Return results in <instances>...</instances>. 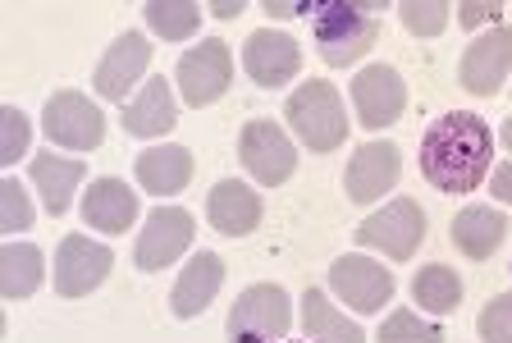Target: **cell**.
I'll use <instances>...</instances> for the list:
<instances>
[{"mask_svg": "<svg viewBox=\"0 0 512 343\" xmlns=\"http://www.w3.org/2000/svg\"><path fill=\"white\" fill-rule=\"evenodd\" d=\"M508 69H512V28L499 23V28H490V33L476 37V42L462 51L458 78L471 97H494L503 87V78H508Z\"/></svg>", "mask_w": 512, "mask_h": 343, "instance_id": "cell-14", "label": "cell"}, {"mask_svg": "<svg viewBox=\"0 0 512 343\" xmlns=\"http://www.w3.org/2000/svg\"><path fill=\"white\" fill-rule=\"evenodd\" d=\"M398 174H403V151L394 142H366V147H357L348 161V174H343L348 202H357V206L380 202L398 183Z\"/></svg>", "mask_w": 512, "mask_h": 343, "instance_id": "cell-12", "label": "cell"}, {"mask_svg": "<svg viewBox=\"0 0 512 343\" xmlns=\"http://www.w3.org/2000/svg\"><path fill=\"white\" fill-rule=\"evenodd\" d=\"M293 325V298L279 284H252L229 311V343H275Z\"/></svg>", "mask_w": 512, "mask_h": 343, "instance_id": "cell-4", "label": "cell"}, {"mask_svg": "<svg viewBox=\"0 0 512 343\" xmlns=\"http://www.w3.org/2000/svg\"><path fill=\"white\" fill-rule=\"evenodd\" d=\"M243 69L256 87H288L302 69V46L288 33H275V28L252 33L243 46Z\"/></svg>", "mask_w": 512, "mask_h": 343, "instance_id": "cell-15", "label": "cell"}, {"mask_svg": "<svg viewBox=\"0 0 512 343\" xmlns=\"http://www.w3.org/2000/svg\"><path fill=\"white\" fill-rule=\"evenodd\" d=\"M261 10H266L270 19H293V14H307V10H316V5H307V0H302V5H293V0H266Z\"/></svg>", "mask_w": 512, "mask_h": 343, "instance_id": "cell-34", "label": "cell"}, {"mask_svg": "<svg viewBox=\"0 0 512 343\" xmlns=\"http://www.w3.org/2000/svg\"><path fill=\"white\" fill-rule=\"evenodd\" d=\"M28 174H32V183H37V193H42L46 215H64L78 193V183H83V174H87V161H69V156L42 151V156L28 161Z\"/></svg>", "mask_w": 512, "mask_h": 343, "instance_id": "cell-20", "label": "cell"}, {"mask_svg": "<svg viewBox=\"0 0 512 343\" xmlns=\"http://www.w3.org/2000/svg\"><path fill=\"white\" fill-rule=\"evenodd\" d=\"M211 14H215V19H238V14H243V0H229V5H224V0H215Z\"/></svg>", "mask_w": 512, "mask_h": 343, "instance_id": "cell-36", "label": "cell"}, {"mask_svg": "<svg viewBox=\"0 0 512 343\" xmlns=\"http://www.w3.org/2000/svg\"><path fill=\"white\" fill-rule=\"evenodd\" d=\"M284 119L293 124V133L302 138L307 151H334L348 138V115L343 101L325 78H307V83L284 101Z\"/></svg>", "mask_w": 512, "mask_h": 343, "instance_id": "cell-3", "label": "cell"}, {"mask_svg": "<svg viewBox=\"0 0 512 343\" xmlns=\"http://www.w3.org/2000/svg\"><path fill=\"white\" fill-rule=\"evenodd\" d=\"M352 238L366 252H384V257H394V261H407V257H416V247L426 243V211L412 197H398V202L380 206L371 220H362V229Z\"/></svg>", "mask_w": 512, "mask_h": 343, "instance_id": "cell-5", "label": "cell"}, {"mask_svg": "<svg viewBox=\"0 0 512 343\" xmlns=\"http://www.w3.org/2000/svg\"><path fill=\"white\" fill-rule=\"evenodd\" d=\"M32 225V202H28V188L19 179H5L0 188V229L5 234H23Z\"/></svg>", "mask_w": 512, "mask_h": 343, "instance_id": "cell-31", "label": "cell"}, {"mask_svg": "<svg viewBox=\"0 0 512 343\" xmlns=\"http://www.w3.org/2000/svg\"><path fill=\"white\" fill-rule=\"evenodd\" d=\"M302 330L311 343H366L362 325H352L343 311H334V302L320 289L302 293Z\"/></svg>", "mask_w": 512, "mask_h": 343, "instance_id": "cell-24", "label": "cell"}, {"mask_svg": "<svg viewBox=\"0 0 512 343\" xmlns=\"http://www.w3.org/2000/svg\"><path fill=\"white\" fill-rule=\"evenodd\" d=\"M110 270H115V252H110L106 243L69 234V238H60V247H55L51 279H55V293H60V298H87L92 289L106 284Z\"/></svg>", "mask_w": 512, "mask_h": 343, "instance_id": "cell-6", "label": "cell"}, {"mask_svg": "<svg viewBox=\"0 0 512 343\" xmlns=\"http://www.w3.org/2000/svg\"><path fill=\"white\" fill-rule=\"evenodd\" d=\"M124 133L128 138H165V133L179 124V106H174V92L165 78H151L138 97L124 106Z\"/></svg>", "mask_w": 512, "mask_h": 343, "instance_id": "cell-19", "label": "cell"}, {"mask_svg": "<svg viewBox=\"0 0 512 343\" xmlns=\"http://www.w3.org/2000/svg\"><path fill=\"white\" fill-rule=\"evenodd\" d=\"M83 220L101 234H124L138 220V197L124 179H96L83 197Z\"/></svg>", "mask_w": 512, "mask_h": 343, "instance_id": "cell-21", "label": "cell"}, {"mask_svg": "<svg viewBox=\"0 0 512 343\" xmlns=\"http://www.w3.org/2000/svg\"><path fill=\"white\" fill-rule=\"evenodd\" d=\"M330 284H334V298H343L352 311H362V316L380 311L384 302L394 298V275L384 266H375L371 257H362V252H348V257L334 261Z\"/></svg>", "mask_w": 512, "mask_h": 343, "instance_id": "cell-13", "label": "cell"}, {"mask_svg": "<svg viewBox=\"0 0 512 343\" xmlns=\"http://www.w3.org/2000/svg\"><path fill=\"white\" fill-rule=\"evenodd\" d=\"M28 142H32V124H28V115H23L19 106H5V110H0V161H5V165L23 161Z\"/></svg>", "mask_w": 512, "mask_h": 343, "instance_id": "cell-30", "label": "cell"}, {"mask_svg": "<svg viewBox=\"0 0 512 343\" xmlns=\"http://www.w3.org/2000/svg\"><path fill=\"white\" fill-rule=\"evenodd\" d=\"M220 284H224V261L215 257V252H197V257L188 261V270L174 279L170 311L179 316V321H192V316H202V311L215 302Z\"/></svg>", "mask_w": 512, "mask_h": 343, "instance_id": "cell-18", "label": "cell"}, {"mask_svg": "<svg viewBox=\"0 0 512 343\" xmlns=\"http://www.w3.org/2000/svg\"><path fill=\"white\" fill-rule=\"evenodd\" d=\"M476 330H480V339L485 343H512V293L490 298V307L480 311Z\"/></svg>", "mask_w": 512, "mask_h": 343, "instance_id": "cell-32", "label": "cell"}, {"mask_svg": "<svg viewBox=\"0 0 512 343\" xmlns=\"http://www.w3.org/2000/svg\"><path fill=\"white\" fill-rule=\"evenodd\" d=\"M375 343H444V330L421 321L416 311H389L375 334Z\"/></svg>", "mask_w": 512, "mask_h": 343, "instance_id": "cell-28", "label": "cell"}, {"mask_svg": "<svg viewBox=\"0 0 512 343\" xmlns=\"http://www.w3.org/2000/svg\"><path fill=\"white\" fill-rule=\"evenodd\" d=\"M42 133L69 151H96L106 142V115L83 92H55L42 110Z\"/></svg>", "mask_w": 512, "mask_h": 343, "instance_id": "cell-8", "label": "cell"}, {"mask_svg": "<svg viewBox=\"0 0 512 343\" xmlns=\"http://www.w3.org/2000/svg\"><path fill=\"white\" fill-rule=\"evenodd\" d=\"M352 110L366 129H389L407 110V83L394 65H371L352 78Z\"/></svg>", "mask_w": 512, "mask_h": 343, "instance_id": "cell-11", "label": "cell"}, {"mask_svg": "<svg viewBox=\"0 0 512 343\" xmlns=\"http://www.w3.org/2000/svg\"><path fill=\"white\" fill-rule=\"evenodd\" d=\"M499 138H503V147L512 151V119H508V124H503V129H499Z\"/></svg>", "mask_w": 512, "mask_h": 343, "instance_id": "cell-37", "label": "cell"}, {"mask_svg": "<svg viewBox=\"0 0 512 343\" xmlns=\"http://www.w3.org/2000/svg\"><path fill=\"white\" fill-rule=\"evenodd\" d=\"M42 270L46 261L32 243H5V252H0V293L10 302L32 298L37 284H42Z\"/></svg>", "mask_w": 512, "mask_h": 343, "instance_id": "cell-25", "label": "cell"}, {"mask_svg": "<svg viewBox=\"0 0 512 343\" xmlns=\"http://www.w3.org/2000/svg\"><path fill=\"white\" fill-rule=\"evenodd\" d=\"M147 23L151 33L165 37V42H183L202 28V10L192 5V0H147Z\"/></svg>", "mask_w": 512, "mask_h": 343, "instance_id": "cell-27", "label": "cell"}, {"mask_svg": "<svg viewBox=\"0 0 512 343\" xmlns=\"http://www.w3.org/2000/svg\"><path fill=\"white\" fill-rule=\"evenodd\" d=\"M133 170H138V183L151 197H174V193L188 188V179H192L197 165H192L188 147H151L133 161Z\"/></svg>", "mask_w": 512, "mask_h": 343, "instance_id": "cell-22", "label": "cell"}, {"mask_svg": "<svg viewBox=\"0 0 512 343\" xmlns=\"http://www.w3.org/2000/svg\"><path fill=\"white\" fill-rule=\"evenodd\" d=\"M174 78H179V92L188 106H211L234 83V55H229V46L220 37H206L179 60Z\"/></svg>", "mask_w": 512, "mask_h": 343, "instance_id": "cell-9", "label": "cell"}, {"mask_svg": "<svg viewBox=\"0 0 512 343\" xmlns=\"http://www.w3.org/2000/svg\"><path fill=\"white\" fill-rule=\"evenodd\" d=\"M192 234H197V229H192V215L183 211V206H156V211L147 215V229L138 234V247H133L138 270L156 275V270L174 266V261L188 252Z\"/></svg>", "mask_w": 512, "mask_h": 343, "instance_id": "cell-10", "label": "cell"}, {"mask_svg": "<svg viewBox=\"0 0 512 343\" xmlns=\"http://www.w3.org/2000/svg\"><path fill=\"white\" fill-rule=\"evenodd\" d=\"M147 65H151V42H147V37H142V33L115 37V46L101 55V65H96V74H92L96 97L124 101L128 92L138 87V78L147 74Z\"/></svg>", "mask_w": 512, "mask_h": 343, "instance_id": "cell-16", "label": "cell"}, {"mask_svg": "<svg viewBox=\"0 0 512 343\" xmlns=\"http://www.w3.org/2000/svg\"><path fill=\"white\" fill-rule=\"evenodd\" d=\"M494 161V138L485 129V119L471 110H453V115L435 119L421 138V174L430 188L448 197H467L480 188L485 170Z\"/></svg>", "mask_w": 512, "mask_h": 343, "instance_id": "cell-1", "label": "cell"}, {"mask_svg": "<svg viewBox=\"0 0 512 343\" xmlns=\"http://www.w3.org/2000/svg\"><path fill=\"white\" fill-rule=\"evenodd\" d=\"M206 220H211L215 234L243 238L261 225V197H256L247 183L224 179V183H215L211 197H206Z\"/></svg>", "mask_w": 512, "mask_h": 343, "instance_id": "cell-17", "label": "cell"}, {"mask_svg": "<svg viewBox=\"0 0 512 343\" xmlns=\"http://www.w3.org/2000/svg\"><path fill=\"white\" fill-rule=\"evenodd\" d=\"M311 33H316V46H320V55H325V65L348 69L375 46L380 19L371 14V5H343V0H334V5H316Z\"/></svg>", "mask_w": 512, "mask_h": 343, "instance_id": "cell-2", "label": "cell"}, {"mask_svg": "<svg viewBox=\"0 0 512 343\" xmlns=\"http://www.w3.org/2000/svg\"><path fill=\"white\" fill-rule=\"evenodd\" d=\"M499 14H503L499 0H485V5H480V0H467V5H458V23H462V28H480V23L499 19Z\"/></svg>", "mask_w": 512, "mask_h": 343, "instance_id": "cell-33", "label": "cell"}, {"mask_svg": "<svg viewBox=\"0 0 512 343\" xmlns=\"http://www.w3.org/2000/svg\"><path fill=\"white\" fill-rule=\"evenodd\" d=\"M448 5L444 0H407L403 10H398V19H403V28L407 33H416V37H439L448 28Z\"/></svg>", "mask_w": 512, "mask_h": 343, "instance_id": "cell-29", "label": "cell"}, {"mask_svg": "<svg viewBox=\"0 0 512 343\" xmlns=\"http://www.w3.org/2000/svg\"><path fill=\"white\" fill-rule=\"evenodd\" d=\"M503 234H508V220L494 206H462L458 220H453V243L471 261H490L499 252Z\"/></svg>", "mask_w": 512, "mask_h": 343, "instance_id": "cell-23", "label": "cell"}, {"mask_svg": "<svg viewBox=\"0 0 512 343\" xmlns=\"http://www.w3.org/2000/svg\"><path fill=\"white\" fill-rule=\"evenodd\" d=\"M412 298H416V307L435 311V316H448V311H458V302H462V279L453 275L448 266L430 261V266L416 270V279H412Z\"/></svg>", "mask_w": 512, "mask_h": 343, "instance_id": "cell-26", "label": "cell"}, {"mask_svg": "<svg viewBox=\"0 0 512 343\" xmlns=\"http://www.w3.org/2000/svg\"><path fill=\"white\" fill-rule=\"evenodd\" d=\"M238 161L247 165V174L261 188H279L298 170V151H293L288 133L279 129L275 119H252L243 129V138H238Z\"/></svg>", "mask_w": 512, "mask_h": 343, "instance_id": "cell-7", "label": "cell"}, {"mask_svg": "<svg viewBox=\"0 0 512 343\" xmlns=\"http://www.w3.org/2000/svg\"><path fill=\"white\" fill-rule=\"evenodd\" d=\"M490 193L499 197V202H512V161L494 170V179H490Z\"/></svg>", "mask_w": 512, "mask_h": 343, "instance_id": "cell-35", "label": "cell"}]
</instances>
